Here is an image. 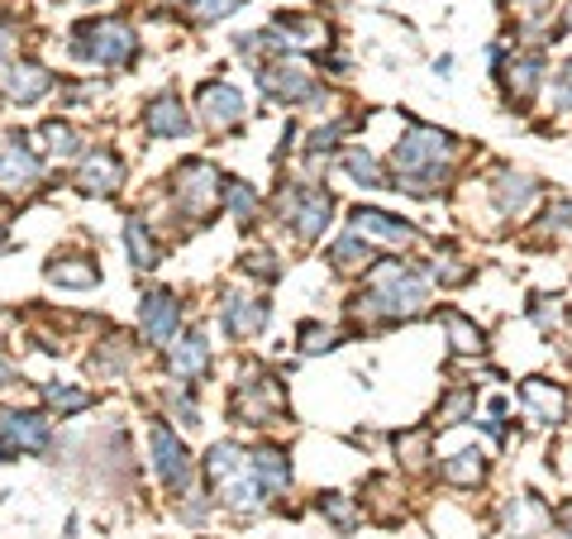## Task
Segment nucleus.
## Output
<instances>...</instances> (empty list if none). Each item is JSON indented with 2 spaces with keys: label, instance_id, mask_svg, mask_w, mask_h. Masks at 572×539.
<instances>
[{
  "label": "nucleus",
  "instance_id": "1",
  "mask_svg": "<svg viewBox=\"0 0 572 539\" xmlns=\"http://www.w3.org/2000/svg\"><path fill=\"white\" fill-rule=\"evenodd\" d=\"M458 153H463V144H458L453 134L429 130V124H410V130L401 134V144H396V153H391L396 182L406 186V196L439 192V182L449 177V167L458 163Z\"/></svg>",
  "mask_w": 572,
  "mask_h": 539
},
{
  "label": "nucleus",
  "instance_id": "2",
  "mask_svg": "<svg viewBox=\"0 0 572 539\" xmlns=\"http://www.w3.org/2000/svg\"><path fill=\"white\" fill-rule=\"evenodd\" d=\"M354 306L377 311L381 321H416V315L429 306V277L416 273V267L387 258L368 273V296H358Z\"/></svg>",
  "mask_w": 572,
  "mask_h": 539
},
{
  "label": "nucleus",
  "instance_id": "3",
  "mask_svg": "<svg viewBox=\"0 0 572 539\" xmlns=\"http://www.w3.org/2000/svg\"><path fill=\"white\" fill-rule=\"evenodd\" d=\"M72 53L86 62H101V68H115V62L134 58V29L124 20H91L72 34Z\"/></svg>",
  "mask_w": 572,
  "mask_h": 539
},
{
  "label": "nucleus",
  "instance_id": "4",
  "mask_svg": "<svg viewBox=\"0 0 572 539\" xmlns=\"http://www.w3.org/2000/svg\"><path fill=\"white\" fill-rule=\"evenodd\" d=\"M219 172L211 163H186L177 172V201L186 205L191 215H215L219 211V201H225V192H219Z\"/></svg>",
  "mask_w": 572,
  "mask_h": 539
},
{
  "label": "nucleus",
  "instance_id": "5",
  "mask_svg": "<svg viewBox=\"0 0 572 539\" xmlns=\"http://www.w3.org/2000/svg\"><path fill=\"white\" fill-rule=\"evenodd\" d=\"M258 82H263L267 96L282 101V105H296V101L315 96V77H310L306 62H296V58H277V62H267Z\"/></svg>",
  "mask_w": 572,
  "mask_h": 539
},
{
  "label": "nucleus",
  "instance_id": "6",
  "mask_svg": "<svg viewBox=\"0 0 572 539\" xmlns=\"http://www.w3.org/2000/svg\"><path fill=\"white\" fill-rule=\"evenodd\" d=\"M292 196H282V215H292V225L300 240H315V234H325L329 215H334V201L325 192H310V186H286Z\"/></svg>",
  "mask_w": 572,
  "mask_h": 539
},
{
  "label": "nucleus",
  "instance_id": "7",
  "mask_svg": "<svg viewBox=\"0 0 572 539\" xmlns=\"http://www.w3.org/2000/svg\"><path fill=\"white\" fill-rule=\"evenodd\" d=\"M520 406L534 425H559L568 416V391L549 377H524L520 383Z\"/></svg>",
  "mask_w": 572,
  "mask_h": 539
},
{
  "label": "nucleus",
  "instance_id": "8",
  "mask_svg": "<svg viewBox=\"0 0 572 539\" xmlns=\"http://www.w3.org/2000/svg\"><path fill=\"white\" fill-rule=\"evenodd\" d=\"M544 196V186H539L530 172H515V167H505L497 182H491V201H497V211L501 215H530L534 211V201Z\"/></svg>",
  "mask_w": 572,
  "mask_h": 539
},
{
  "label": "nucleus",
  "instance_id": "9",
  "mask_svg": "<svg viewBox=\"0 0 572 539\" xmlns=\"http://www.w3.org/2000/svg\"><path fill=\"white\" fill-rule=\"evenodd\" d=\"M177 325H182L177 296H172V292H149V296H143V311H139L143 339H153V344H177Z\"/></svg>",
  "mask_w": 572,
  "mask_h": 539
},
{
  "label": "nucleus",
  "instance_id": "10",
  "mask_svg": "<svg viewBox=\"0 0 572 539\" xmlns=\"http://www.w3.org/2000/svg\"><path fill=\"white\" fill-rule=\"evenodd\" d=\"M196 105H201V120L211 124L215 134H225V130H234V124L244 120V96H238L234 87H225V82H205L196 91Z\"/></svg>",
  "mask_w": 572,
  "mask_h": 539
},
{
  "label": "nucleus",
  "instance_id": "11",
  "mask_svg": "<svg viewBox=\"0 0 572 539\" xmlns=\"http://www.w3.org/2000/svg\"><path fill=\"white\" fill-rule=\"evenodd\" d=\"M153 468H157V478H163V487H172V491L191 487V454L172 430H153Z\"/></svg>",
  "mask_w": 572,
  "mask_h": 539
},
{
  "label": "nucleus",
  "instance_id": "12",
  "mask_svg": "<svg viewBox=\"0 0 572 539\" xmlns=\"http://www.w3.org/2000/svg\"><path fill=\"white\" fill-rule=\"evenodd\" d=\"M0 439H6V449H29V454H43L48 444H53V425L34 410H6V420H0Z\"/></svg>",
  "mask_w": 572,
  "mask_h": 539
},
{
  "label": "nucleus",
  "instance_id": "13",
  "mask_svg": "<svg viewBox=\"0 0 572 539\" xmlns=\"http://www.w3.org/2000/svg\"><path fill=\"white\" fill-rule=\"evenodd\" d=\"M348 225H354L368 244H387V248H406L416 234H410L406 220H396L387 211H372V205H358L354 215H348Z\"/></svg>",
  "mask_w": 572,
  "mask_h": 539
},
{
  "label": "nucleus",
  "instance_id": "14",
  "mask_svg": "<svg viewBox=\"0 0 572 539\" xmlns=\"http://www.w3.org/2000/svg\"><path fill=\"white\" fill-rule=\"evenodd\" d=\"M505 516H511L515 539H549V530H553V511L534 497V491H520V497L505 501Z\"/></svg>",
  "mask_w": 572,
  "mask_h": 539
},
{
  "label": "nucleus",
  "instance_id": "15",
  "mask_svg": "<svg viewBox=\"0 0 572 539\" xmlns=\"http://www.w3.org/2000/svg\"><path fill=\"white\" fill-rule=\"evenodd\" d=\"M501 82H505V91H511V105H530L539 82H544V58L539 53H511Z\"/></svg>",
  "mask_w": 572,
  "mask_h": 539
},
{
  "label": "nucleus",
  "instance_id": "16",
  "mask_svg": "<svg viewBox=\"0 0 572 539\" xmlns=\"http://www.w3.org/2000/svg\"><path fill=\"white\" fill-rule=\"evenodd\" d=\"M34 182H39V157L29 153L24 139H6V149H0V186L6 192H24Z\"/></svg>",
  "mask_w": 572,
  "mask_h": 539
},
{
  "label": "nucleus",
  "instance_id": "17",
  "mask_svg": "<svg viewBox=\"0 0 572 539\" xmlns=\"http://www.w3.org/2000/svg\"><path fill=\"white\" fill-rule=\"evenodd\" d=\"M76 186H82L86 196H115L124 186V163L115 153H91L82 172H76Z\"/></svg>",
  "mask_w": 572,
  "mask_h": 539
},
{
  "label": "nucleus",
  "instance_id": "18",
  "mask_svg": "<svg viewBox=\"0 0 572 539\" xmlns=\"http://www.w3.org/2000/svg\"><path fill=\"white\" fill-rule=\"evenodd\" d=\"M167 368H172V377H182V383H196V377L211 373V344H205V335H186L172 344Z\"/></svg>",
  "mask_w": 572,
  "mask_h": 539
},
{
  "label": "nucleus",
  "instance_id": "19",
  "mask_svg": "<svg viewBox=\"0 0 572 539\" xmlns=\"http://www.w3.org/2000/svg\"><path fill=\"white\" fill-rule=\"evenodd\" d=\"M219 315H225V325H229V335L238 339H248V335H258V329L267 325V306L263 301H253V296H225V306H219Z\"/></svg>",
  "mask_w": 572,
  "mask_h": 539
},
{
  "label": "nucleus",
  "instance_id": "20",
  "mask_svg": "<svg viewBox=\"0 0 572 539\" xmlns=\"http://www.w3.org/2000/svg\"><path fill=\"white\" fill-rule=\"evenodd\" d=\"M143 124H149V134H157V139L191 134V120H186V110H182L177 96H157L149 110H143Z\"/></svg>",
  "mask_w": 572,
  "mask_h": 539
},
{
  "label": "nucleus",
  "instance_id": "21",
  "mask_svg": "<svg viewBox=\"0 0 572 539\" xmlns=\"http://www.w3.org/2000/svg\"><path fill=\"white\" fill-rule=\"evenodd\" d=\"M48 87H53V77H48V68H39V62H20V68H10V77H6V96L20 105L39 101Z\"/></svg>",
  "mask_w": 572,
  "mask_h": 539
},
{
  "label": "nucleus",
  "instance_id": "22",
  "mask_svg": "<svg viewBox=\"0 0 572 539\" xmlns=\"http://www.w3.org/2000/svg\"><path fill=\"white\" fill-rule=\"evenodd\" d=\"M439 478L449 487H477L487 478V454L482 449H458L453 458H443L439 464Z\"/></svg>",
  "mask_w": 572,
  "mask_h": 539
},
{
  "label": "nucleus",
  "instance_id": "23",
  "mask_svg": "<svg viewBox=\"0 0 572 539\" xmlns=\"http://www.w3.org/2000/svg\"><path fill=\"white\" fill-rule=\"evenodd\" d=\"M439 321H443V329H449L453 354H482V348H487V335L477 329V321H468L463 311H443Z\"/></svg>",
  "mask_w": 572,
  "mask_h": 539
},
{
  "label": "nucleus",
  "instance_id": "24",
  "mask_svg": "<svg viewBox=\"0 0 572 539\" xmlns=\"http://www.w3.org/2000/svg\"><path fill=\"white\" fill-rule=\"evenodd\" d=\"M329 263H334V267H344V273H358L362 263H372V244L354 230V234H344V240H334Z\"/></svg>",
  "mask_w": 572,
  "mask_h": 539
},
{
  "label": "nucleus",
  "instance_id": "25",
  "mask_svg": "<svg viewBox=\"0 0 572 539\" xmlns=\"http://www.w3.org/2000/svg\"><path fill=\"white\" fill-rule=\"evenodd\" d=\"M253 468H258L267 491H286V482H292V464H286L282 449H258L253 454Z\"/></svg>",
  "mask_w": 572,
  "mask_h": 539
},
{
  "label": "nucleus",
  "instance_id": "26",
  "mask_svg": "<svg viewBox=\"0 0 572 539\" xmlns=\"http://www.w3.org/2000/svg\"><path fill=\"white\" fill-rule=\"evenodd\" d=\"M277 34H286V43H325L329 39V29L320 20H310V14H282L277 20Z\"/></svg>",
  "mask_w": 572,
  "mask_h": 539
},
{
  "label": "nucleus",
  "instance_id": "27",
  "mask_svg": "<svg viewBox=\"0 0 572 539\" xmlns=\"http://www.w3.org/2000/svg\"><path fill=\"white\" fill-rule=\"evenodd\" d=\"M344 167H348V177L362 182V186H372V192H381V186H387V172H381V163H377L368 149H348V153H344Z\"/></svg>",
  "mask_w": 572,
  "mask_h": 539
},
{
  "label": "nucleus",
  "instance_id": "28",
  "mask_svg": "<svg viewBox=\"0 0 572 539\" xmlns=\"http://www.w3.org/2000/svg\"><path fill=\"white\" fill-rule=\"evenodd\" d=\"M48 277H53L58 287H95V282H101L95 263H86V258H62V263L48 267Z\"/></svg>",
  "mask_w": 572,
  "mask_h": 539
},
{
  "label": "nucleus",
  "instance_id": "29",
  "mask_svg": "<svg viewBox=\"0 0 572 539\" xmlns=\"http://www.w3.org/2000/svg\"><path fill=\"white\" fill-rule=\"evenodd\" d=\"M124 253H130V258H134L139 273H149V267H157V248H153L149 230H143L139 220H130V225H124Z\"/></svg>",
  "mask_w": 572,
  "mask_h": 539
},
{
  "label": "nucleus",
  "instance_id": "30",
  "mask_svg": "<svg viewBox=\"0 0 572 539\" xmlns=\"http://www.w3.org/2000/svg\"><path fill=\"white\" fill-rule=\"evenodd\" d=\"M320 511H325L339 530H354V526H358V506L348 501L344 491H325V497H320Z\"/></svg>",
  "mask_w": 572,
  "mask_h": 539
},
{
  "label": "nucleus",
  "instance_id": "31",
  "mask_svg": "<svg viewBox=\"0 0 572 539\" xmlns=\"http://www.w3.org/2000/svg\"><path fill=\"white\" fill-rule=\"evenodd\" d=\"M43 139H48V149H53L58 157H72V153H82V139H76L72 124H58V120H48L43 124Z\"/></svg>",
  "mask_w": 572,
  "mask_h": 539
},
{
  "label": "nucleus",
  "instance_id": "32",
  "mask_svg": "<svg viewBox=\"0 0 572 539\" xmlns=\"http://www.w3.org/2000/svg\"><path fill=\"white\" fill-rule=\"evenodd\" d=\"M472 401H477V391H468V387L463 391H449V396H443V406L435 410V425H458L472 410Z\"/></svg>",
  "mask_w": 572,
  "mask_h": 539
},
{
  "label": "nucleus",
  "instance_id": "33",
  "mask_svg": "<svg viewBox=\"0 0 572 539\" xmlns=\"http://www.w3.org/2000/svg\"><path fill=\"white\" fill-rule=\"evenodd\" d=\"M549 101H553V110H572V58L563 62L559 72H553V82H549Z\"/></svg>",
  "mask_w": 572,
  "mask_h": 539
},
{
  "label": "nucleus",
  "instance_id": "34",
  "mask_svg": "<svg viewBox=\"0 0 572 539\" xmlns=\"http://www.w3.org/2000/svg\"><path fill=\"white\" fill-rule=\"evenodd\" d=\"M334 344H339V335H334V329H320V325H306V329H300V354H329Z\"/></svg>",
  "mask_w": 572,
  "mask_h": 539
},
{
  "label": "nucleus",
  "instance_id": "35",
  "mask_svg": "<svg viewBox=\"0 0 572 539\" xmlns=\"http://www.w3.org/2000/svg\"><path fill=\"white\" fill-rule=\"evenodd\" d=\"M43 396H48V406H58V410H82L91 401L86 391H72V387H58V383H48Z\"/></svg>",
  "mask_w": 572,
  "mask_h": 539
},
{
  "label": "nucleus",
  "instance_id": "36",
  "mask_svg": "<svg viewBox=\"0 0 572 539\" xmlns=\"http://www.w3.org/2000/svg\"><path fill=\"white\" fill-rule=\"evenodd\" d=\"M238 6H244V0H196V20H205V24H215V20H225V14H234Z\"/></svg>",
  "mask_w": 572,
  "mask_h": 539
},
{
  "label": "nucleus",
  "instance_id": "37",
  "mask_svg": "<svg viewBox=\"0 0 572 539\" xmlns=\"http://www.w3.org/2000/svg\"><path fill=\"white\" fill-rule=\"evenodd\" d=\"M229 201H234V215H253V205H258V196H253L248 182H229Z\"/></svg>",
  "mask_w": 572,
  "mask_h": 539
},
{
  "label": "nucleus",
  "instance_id": "38",
  "mask_svg": "<svg viewBox=\"0 0 572 539\" xmlns=\"http://www.w3.org/2000/svg\"><path fill=\"white\" fill-rule=\"evenodd\" d=\"M515 10H520V14H530V20H539V14H549V10H553V0H515Z\"/></svg>",
  "mask_w": 572,
  "mask_h": 539
},
{
  "label": "nucleus",
  "instance_id": "39",
  "mask_svg": "<svg viewBox=\"0 0 572 539\" xmlns=\"http://www.w3.org/2000/svg\"><path fill=\"white\" fill-rule=\"evenodd\" d=\"M553 520H559V530H563L568 539H572V501H563L559 511H553Z\"/></svg>",
  "mask_w": 572,
  "mask_h": 539
},
{
  "label": "nucleus",
  "instance_id": "40",
  "mask_svg": "<svg viewBox=\"0 0 572 539\" xmlns=\"http://www.w3.org/2000/svg\"><path fill=\"white\" fill-rule=\"evenodd\" d=\"M10 43H14V29L0 20V62H6V53H10Z\"/></svg>",
  "mask_w": 572,
  "mask_h": 539
},
{
  "label": "nucleus",
  "instance_id": "41",
  "mask_svg": "<svg viewBox=\"0 0 572 539\" xmlns=\"http://www.w3.org/2000/svg\"><path fill=\"white\" fill-rule=\"evenodd\" d=\"M6 383H10V363L0 358V387H6Z\"/></svg>",
  "mask_w": 572,
  "mask_h": 539
},
{
  "label": "nucleus",
  "instance_id": "42",
  "mask_svg": "<svg viewBox=\"0 0 572 539\" xmlns=\"http://www.w3.org/2000/svg\"><path fill=\"white\" fill-rule=\"evenodd\" d=\"M563 24H568V29H572V0H568V14H563Z\"/></svg>",
  "mask_w": 572,
  "mask_h": 539
}]
</instances>
